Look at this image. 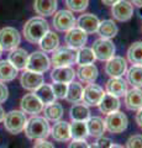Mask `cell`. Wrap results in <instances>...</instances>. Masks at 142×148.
Segmentation results:
<instances>
[{"instance_id":"cell-17","label":"cell","mask_w":142,"mask_h":148,"mask_svg":"<svg viewBox=\"0 0 142 148\" xmlns=\"http://www.w3.org/2000/svg\"><path fill=\"white\" fill-rule=\"evenodd\" d=\"M105 89H106V94L120 98L127 92V82H125L122 78H110L106 82Z\"/></svg>"},{"instance_id":"cell-2","label":"cell","mask_w":142,"mask_h":148,"mask_svg":"<svg viewBox=\"0 0 142 148\" xmlns=\"http://www.w3.org/2000/svg\"><path fill=\"white\" fill-rule=\"evenodd\" d=\"M24 130L26 136L30 140H46L51 133V127H49L48 121L45 117L40 116H34L27 120Z\"/></svg>"},{"instance_id":"cell-16","label":"cell","mask_w":142,"mask_h":148,"mask_svg":"<svg viewBox=\"0 0 142 148\" xmlns=\"http://www.w3.org/2000/svg\"><path fill=\"white\" fill-rule=\"evenodd\" d=\"M99 24H100V20L98 18V16L90 12L83 14L77 20V26L80 30H83L85 34H94V32H97Z\"/></svg>"},{"instance_id":"cell-33","label":"cell","mask_w":142,"mask_h":148,"mask_svg":"<svg viewBox=\"0 0 142 148\" xmlns=\"http://www.w3.org/2000/svg\"><path fill=\"white\" fill-rule=\"evenodd\" d=\"M127 83L132 85V88H142V66H132L126 72Z\"/></svg>"},{"instance_id":"cell-42","label":"cell","mask_w":142,"mask_h":148,"mask_svg":"<svg viewBox=\"0 0 142 148\" xmlns=\"http://www.w3.org/2000/svg\"><path fill=\"white\" fill-rule=\"evenodd\" d=\"M9 96V90H8V86L4 84L3 82H0V104L6 101Z\"/></svg>"},{"instance_id":"cell-3","label":"cell","mask_w":142,"mask_h":148,"mask_svg":"<svg viewBox=\"0 0 142 148\" xmlns=\"http://www.w3.org/2000/svg\"><path fill=\"white\" fill-rule=\"evenodd\" d=\"M3 122H4V127H5V130L9 133L17 135V133L24 131L27 119H26L25 112H22V111L11 110L8 114H5Z\"/></svg>"},{"instance_id":"cell-18","label":"cell","mask_w":142,"mask_h":148,"mask_svg":"<svg viewBox=\"0 0 142 148\" xmlns=\"http://www.w3.org/2000/svg\"><path fill=\"white\" fill-rule=\"evenodd\" d=\"M75 72L72 67H58L51 72V79L53 83H64L69 84L74 80Z\"/></svg>"},{"instance_id":"cell-11","label":"cell","mask_w":142,"mask_h":148,"mask_svg":"<svg viewBox=\"0 0 142 148\" xmlns=\"http://www.w3.org/2000/svg\"><path fill=\"white\" fill-rule=\"evenodd\" d=\"M104 94H105V91L102 86L91 83V84H88L84 88L82 101L86 106H98L99 103L102 101Z\"/></svg>"},{"instance_id":"cell-15","label":"cell","mask_w":142,"mask_h":148,"mask_svg":"<svg viewBox=\"0 0 142 148\" xmlns=\"http://www.w3.org/2000/svg\"><path fill=\"white\" fill-rule=\"evenodd\" d=\"M20 83L24 89L29 91H35L38 86L43 84V75L40 73L31 72V71H25L21 74Z\"/></svg>"},{"instance_id":"cell-38","label":"cell","mask_w":142,"mask_h":148,"mask_svg":"<svg viewBox=\"0 0 142 148\" xmlns=\"http://www.w3.org/2000/svg\"><path fill=\"white\" fill-rule=\"evenodd\" d=\"M51 86H52V90H53V94L56 96V99H64L66 98L68 84H64V83H53Z\"/></svg>"},{"instance_id":"cell-45","label":"cell","mask_w":142,"mask_h":148,"mask_svg":"<svg viewBox=\"0 0 142 148\" xmlns=\"http://www.w3.org/2000/svg\"><path fill=\"white\" fill-rule=\"evenodd\" d=\"M102 1L104 3V5L113 6V5H115V4H116L117 1H120V0H102Z\"/></svg>"},{"instance_id":"cell-44","label":"cell","mask_w":142,"mask_h":148,"mask_svg":"<svg viewBox=\"0 0 142 148\" xmlns=\"http://www.w3.org/2000/svg\"><path fill=\"white\" fill-rule=\"evenodd\" d=\"M136 122H137V125H139V127L142 128V109H140L139 111H137V114H136Z\"/></svg>"},{"instance_id":"cell-13","label":"cell","mask_w":142,"mask_h":148,"mask_svg":"<svg viewBox=\"0 0 142 148\" xmlns=\"http://www.w3.org/2000/svg\"><path fill=\"white\" fill-rule=\"evenodd\" d=\"M111 15L120 22L129 21L134 15V5L127 0H120L111 6Z\"/></svg>"},{"instance_id":"cell-34","label":"cell","mask_w":142,"mask_h":148,"mask_svg":"<svg viewBox=\"0 0 142 148\" xmlns=\"http://www.w3.org/2000/svg\"><path fill=\"white\" fill-rule=\"evenodd\" d=\"M17 75V69L9 61H0V82H11Z\"/></svg>"},{"instance_id":"cell-24","label":"cell","mask_w":142,"mask_h":148,"mask_svg":"<svg viewBox=\"0 0 142 148\" xmlns=\"http://www.w3.org/2000/svg\"><path fill=\"white\" fill-rule=\"evenodd\" d=\"M57 0H35L34 9L41 17L51 16L57 10Z\"/></svg>"},{"instance_id":"cell-43","label":"cell","mask_w":142,"mask_h":148,"mask_svg":"<svg viewBox=\"0 0 142 148\" xmlns=\"http://www.w3.org/2000/svg\"><path fill=\"white\" fill-rule=\"evenodd\" d=\"M34 148H54V146L52 145L51 142H48L46 140H38L37 142L35 143Z\"/></svg>"},{"instance_id":"cell-27","label":"cell","mask_w":142,"mask_h":148,"mask_svg":"<svg viewBox=\"0 0 142 148\" xmlns=\"http://www.w3.org/2000/svg\"><path fill=\"white\" fill-rule=\"evenodd\" d=\"M41 49L43 52H54L59 47V37L57 34H54L52 31H48L41 41L38 42Z\"/></svg>"},{"instance_id":"cell-41","label":"cell","mask_w":142,"mask_h":148,"mask_svg":"<svg viewBox=\"0 0 142 148\" xmlns=\"http://www.w3.org/2000/svg\"><path fill=\"white\" fill-rule=\"evenodd\" d=\"M68 148H89V145L85 140H73L68 145Z\"/></svg>"},{"instance_id":"cell-20","label":"cell","mask_w":142,"mask_h":148,"mask_svg":"<svg viewBox=\"0 0 142 148\" xmlns=\"http://www.w3.org/2000/svg\"><path fill=\"white\" fill-rule=\"evenodd\" d=\"M85 123H86V130H88V136L99 138V137H103L104 132L106 131L104 120L99 116H93V117L90 116L85 121Z\"/></svg>"},{"instance_id":"cell-14","label":"cell","mask_w":142,"mask_h":148,"mask_svg":"<svg viewBox=\"0 0 142 148\" xmlns=\"http://www.w3.org/2000/svg\"><path fill=\"white\" fill-rule=\"evenodd\" d=\"M21 111L25 114L30 115H37L43 110V104L41 103V100L36 96L34 92L32 94H26L25 96H22V99L20 101Z\"/></svg>"},{"instance_id":"cell-40","label":"cell","mask_w":142,"mask_h":148,"mask_svg":"<svg viewBox=\"0 0 142 148\" xmlns=\"http://www.w3.org/2000/svg\"><path fill=\"white\" fill-rule=\"evenodd\" d=\"M113 145V142L109 140V138H105V137H99L98 141L93 143L91 146H89V148H109L110 146Z\"/></svg>"},{"instance_id":"cell-35","label":"cell","mask_w":142,"mask_h":148,"mask_svg":"<svg viewBox=\"0 0 142 148\" xmlns=\"http://www.w3.org/2000/svg\"><path fill=\"white\" fill-rule=\"evenodd\" d=\"M71 128V138L73 140H85L88 137V130L84 121H73L69 125Z\"/></svg>"},{"instance_id":"cell-23","label":"cell","mask_w":142,"mask_h":148,"mask_svg":"<svg viewBox=\"0 0 142 148\" xmlns=\"http://www.w3.org/2000/svg\"><path fill=\"white\" fill-rule=\"evenodd\" d=\"M75 75H78L80 82L86 83V84H91V83H94L98 79L99 72L94 64H88V66H79L78 71L75 72Z\"/></svg>"},{"instance_id":"cell-6","label":"cell","mask_w":142,"mask_h":148,"mask_svg":"<svg viewBox=\"0 0 142 148\" xmlns=\"http://www.w3.org/2000/svg\"><path fill=\"white\" fill-rule=\"evenodd\" d=\"M21 42L19 31L14 27H4L0 30V48L1 51H12Z\"/></svg>"},{"instance_id":"cell-1","label":"cell","mask_w":142,"mask_h":148,"mask_svg":"<svg viewBox=\"0 0 142 148\" xmlns=\"http://www.w3.org/2000/svg\"><path fill=\"white\" fill-rule=\"evenodd\" d=\"M49 31L48 22L43 17H32L25 24L24 26V36L25 40L30 43H38L41 38Z\"/></svg>"},{"instance_id":"cell-25","label":"cell","mask_w":142,"mask_h":148,"mask_svg":"<svg viewBox=\"0 0 142 148\" xmlns=\"http://www.w3.org/2000/svg\"><path fill=\"white\" fill-rule=\"evenodd\" d=\"M98 106L103 114L109 115L111 112H115V111H119V109H120V100L116 96H113L105 92Z\"/></svg>"},{"instance_id":"cell-21","label":"cell","mask_w":142,"mask_h":148,"mask_svg":"<svg viewBox=\"0 0 142 148\" xmlns=\"http://www.w3.org/2000/svg\"><path fill=\"white\" fill-rule=\"evenodd\" d=\"M29 53L26 52V49L24 48H15L10 51V54H9V59L14 67H15L17 71H22V69H26L27 66V61H29Z\"/></svg>"},{"instance_id":"cell-12","label":"cell","mask_w":142,"mask_h":148,"mask_svg":"<svg viewBox=\"0 0 142 148\" xmlns=\"http://www.w3.org/2000/svg\"><path fill=\"white\" fill-rule=\"evenodd\" d=\"M126 72H127V62L122 57L114 56L113 58L106 61L105 73L110 78H121L123 74H126Z\"/></svg>"},{"instance_id":"cell-8","label":"cell","mask_w":142,"mask_h":148,"mask_svg":"<svg viewBox=\"0 0 142 148\" xmlns=\"http://www.w3.org/2000/svg\"><path fill=\"white\" fill-rule=\"evenodd\" d=\"M95 56V59H99L102 62H106L115 54V46L110 40L106 38H98L94 41L91 47Z\"/></svg>"},{"instance_id":"cell-26","label":"cell","mask_w":142,"mask_h":148,"mask_svg":"<svg viewBox=\"0 0 142 148\" xmlns=\"http://www.w3.org/2000/svg\"><path fill=\"white\" fill-rule=\"evenodd\" d=\"M97 32L99 34L100 38L111 40L117 35L119 29H117V25L114 22V20H103L100 21Z\"/></svg>"},{"instance_id":"cell-37","label":"cell","mask_w":142,"mask_h":148,"mask_svg":"<svg viewBox=\"0 0 142 148\" xmlns=\"http://www.w3.org/2000/svg\"><path fill=\"white\" fill-rule=\"evenodd\" d=\"M66 5L72 12H83L89 5V0H66Z\"/></svg>"},{"instance_id":"cell-4","label":"cell","mask_w":142,"mask_h":148,"mask_svg":"<svg viewBox=\"0 0 142 148\" xmlns=\"http://www.w3.org/2000/svg\"><path fill=\"white\" fill-rule=\"evenodd\" d=\"M51 63L54 68L71 67L77 63V49L69 47H58L52 54Z\"/></svg>"},{"instance_id":"cell-10","label":"cell","mask_w":142,"mask_h":148,"mask_svg":"<svg viewBox=\"0 0 142 148\" xmlns=\"http://www.w3.org/2000/svg\"><path fill=\"white\" fill-rule=\"evenodd\" d=\"M64 42L67 47L73 49H80L85 47V43L88 42V34H85L79 27H73L72 30L66 32Z\"/></svg>"},{"instance_id":"cell-9","label":"cell","mask_w":142,"mask_h":148,"mask_svg":"<svg viewBox=\"0 0 142 148\" xmlns=\"http://www.w3.org/2000/svg\"><path fill=\"white\" fill-rule=\"evenodd\" d=\"M77 20L73 12L69 10H59L54 12L53 16V26L59 32H67L75 27Z\"/></svg>"},{"instance_id":"cell-36","label":"cell","mask_w":142,"mask_h":148,"mask_svg":"<svg viewBox=\"0 0 142 148\" xmlns=\"http://www.w3.org/2000/svg\"><path fill=\"white\" fill-rule=\"evenodd\" d=\"M95 56L91 48L83 47L77 51V63L79 66H88V64H94Z\"/></svg>"},{"instance_id":"cell-31","label":"cell","mask_w":142,"mask_h":148,"mask_svg":"<svg viewBox=\"0 0 142 148\" xmlns=\"http://www.w3.org/2000/svg\"><path fill=\"white\" fill-rule=\"evenodd\" d=\"M127 59L134 66H142V41L132 43L127 49Z\"/></svg>"},{"instance_id":"cell-5","label":"cell","mask_w":142,"mask_h":148,"mask_svg":"<svg viewBox=\"0 0 142 148\" xmlns=\"http://www.w3.org/2000/svg\"><path fill=\"white\" fill-rule=\"evenodd\" d=\"M105 122V128L111 133H121L127 128L129 125V119L121 111H115L106 115L104 120Z\"/></svg>"},{"instance_id":"cell-19","label":"cell","mask_w":142,"mask_h":148,"mask_svg":"<svg viewBox=\"0 0 142 148\" xmlns=\"http://www.w3.org/2000/svg\"><path fill=\"white\" fill-rule=\"evenodd\" d=\"M54 141L57 142H67L71 140V128L69 123L66 121H57L51 128V133H49Z\"/></svg>"},{"instance_id":"cell-39","label":"cell","mask_w":142,"mask_h":148,"mask_svg":"<svg viewBox=\"0 0 142 148\" xmlns=\"http://www.w3.org/2000/svg\"><path fill=\"white\" fill-rule=\"evenodd\" d=\"M126 148H142V135H134L126 141Z\"/></svg>"},{"instance_id":"cell-48","label":"cell","mask_w":142,"mask_h":148,"mask_svg":"<svg viewBox=\"0 0 142 148\" xmlns=\"http://www.w3.org/2000/svg\"><path fill=\"white\" fill-rule=\"evenodd\" d=\"M109 148H123V147H122V146H120V145H114V143H113V145L110 146Z\"/></svg>"},{"instance_id":"cell-30","label":"cell","mask_w":142,"mask_h":148,"mask_svg":"<svg viewBox=\"0 0 142 148\" xmlns=\"http://www.w3.org/2000/svg\"><path fill=\"white\" fill-rule=\"evenodd\" d=\"M71 119L73 121H86L90 117V110L89 108L83 103H77L73 104L69 111Z\"/></svg>"},{"instance_id":"cell-7","label":"cell","mask_w":142,"mask_h":148,"mask_svg":"<svg viewBox=\"0 0 142 148\" xmlns=\"http://www.w3.org/2000/svg\"><path fill=\"white\" fill-rule=\"evenodd\" d=\"M49 67H51V61H49L48 57L45 54V52L36 51V52L31 53L29 56L26 71H31V72L42 74L45 72H47Z\"/></svg>"},{"instance_id":"cell-29","label":"cell","mask_w":142,"mask_h":148,"mask_svg":"<svg viewBox=\"0 0 142 148\" xmlns=\"http://www.w3.org/2000/svg\"><path fill=\"white\" fill-rule=\"evenodd\" d=\"M83 90H84V88L80 83H77L73 80L72 83L68 84V89H67V94L64 99L72 104L80 103L82 98H83Z\"/></svg>"},{"instance_id":"cell-46","label":"cell","mask_w":142,"mask_h":148,"mask_svg":"<svg viewBox=\"0 0 142 148\" xmlns=\"http://www.w3.org/2000/svg\"><path fill=\"white\" fill-rule=\"evenodd\" d=\"M130 3L137 8H142V0H130Z\"/></svg>"},{"instance_id":"cell-22","label":"cell","mask_w":142,"mask_h":148,"mask_svg":"<svg viewBox=\"0 0 142 148\" xmlns=\"http://www.w3.org/2000/svg\"><path fill=\"white\" fill-rule=\"evenodd\" d=\"M125 105L129 110L139 111L142 109V90L140 88H132L125 94Z\"/></svg>"},{"instance_id":"cell-32","label":"cell","mask_w":142,"mask_h":148,"mask_svg":"<svg viewBox=\"0 0 142 148\" xmlns=\"http://www.w3.org/2000/svg\"><path fill=\"white\" fill-rule=\"evenodd\" d=\"M34 94L41 100V103H42L43 105L54 103V100H56V96H54V94H53L52 86L48 85V84H42L41 86H38L37 89L35 90Z\"/></svg>"},{"instance_id":"cell-47","label":"cell","mask_w":142,"mask_h":148,"mask_svg":"<svg viewBox=\"0 0 142 148\" xmlns=\"http://www.w3.org/2000/svg\"><path fill=\"white\" fill-rule=\"evenodd\" d=\"M4 116H5V112H4V109L0 106V122L4 120Z\"/></svg>"},{"instance_id":"cell-49","label":"cell","mask_w":142,"mask_h":148,"mask_svg":"<svg viewBox=\"0 0 142 148\" xmlns=\"http://www.w3.org/2000/svg\"><path fill=\"white\" fill-rule=\"evenodd\" d=\"M1 52H3V51H1V48H0V56H1Z\"/></svg>"},{"instance_id":"cell-28","label":"cell","mask_w":142,"mask_h":148,"mask_svg":"<svg viewBox=\"0 0 142 148\" xmlns=\"http://www.w3.org/2000/svg\"><path fill=\"white\" fill-rule=\"evenodd\" d=\"M43 115H45V119L47 121H53V122H57L62 119L63 116V108L59 103H51V104H47L46 106H43Z\"/></svg>"}]
</instances>
